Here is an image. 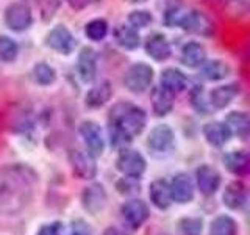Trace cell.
<instances>
[{
	"mask_svg": "<svg viewBox=\"0 0 250 235\" xmlns=\"http://www.w3.org/2000/svg\"><path fill=\"white\" fill-rule=\"evenodd\" d=\"M194 185H195V190L200 191V194L211 198V196H214L221 190L222 176H221V172L214 166H211V164H200V166L195 169Z\"/></svg>",
	"mask_w": 250,
	"mask_h": 235,
	"instance_id": "obj_11",
	"label": "cell"
},
{
	"mask_svg": "<svg viewBox=\"0 0 250 235\" xmlns=\"http://www.w3.org/2000/svg\"><path fill=\"white\" fill-rule=\"evenodd\" d=\"M152 108L156 116H166L174 108V96L163 88H156L153 91Z\"/></svg>",
	"mask_w": 250,
	"mask_h": 235,
	"instance_id": "obj_29",
	"label": "cell"
},
{
	"mask_svg": "<svg viewBox=\"0 0 250 235\" xmlns=\"http://www.w3.org/2000/svg\"><path fill=\"white\" fill-rule=\"evenodd\" d=\"M33 22V14L27 3L14 2L10 3L5 10V24L13 31H23L30 28Z\"/></svg>",
	"mask_w": 250,
	"mask_h": 235,
	"instance_id": "obj_13",
	"label": "cell"
},
{
	"mask_svg": "<svg viewBox=\"0 0 250 235\" xmlns=\"http://www.w3.org/2000/svg\"><path fill=\"white\" fill-rule=\"evenodd\" d=\"M148 199H150V204L156 209V210H169L172 202L170 198V191H169V184L167 179H155L153 182L148 187Z\"/></svg>",
	"mask_w": 250,
	"mask_h": 235,
	"instance_id": "obj_16",
	"label": "cell"
},
{
	"mask_svg": "<svg viewBox=\"0 0 250 235\" xmlns=\"http://www.w3.org/2000/svg\"><path fill=\"white\" fill-rule=\"evenodd\" d=\"M119 213H121L122 223L125 226L130 227L131 231H138L148 221V218H150V207H148V204L144 199H141L136 196V198L125 199L122 202Z\"/></svg>",
	"mask_w": 250,
	"mask_h": 235,
	"instance_id": "obj_3",
	"label": "cell"
},
{
	"mask_svg": "<svg viewBox=\"0 0 250 235\" xmlns=\"http://www.w3.org/2000/svg\"><path fill=\"white\" fill-rule=\"evenodd\" d=\"M200 68H202L203 77H205L207 80H211V82L224 80V78H227V77L230 75V72H231L230 65H229V63L222 61V60L205 61Z\"/></svg>",
	"mask_w": 250,
	"mask_h": 235,
	"instance_id": "obj_27",
	"label": "cell"
},
{
	"mask_svg": "<svg viewBox=\"0 0 250 235\" xmlns=\"http://www.w3.org/2000/svg\"><path fill=\"white\" fill-rule=\"evenodd\" d=\"M152 21H153L152 13H148L146 10L131 11L128 16V22L131 24L133 28H146L147 25H150Z\"/></svg>",
	"mask_w": 250,
	"mask_h": 235,
	"instance_id": "obj_37",
	"label": "cell"
},
{
	"mask_svg": "<svg viewBox=\"0 0 250 235\" xmlns=\"http://www.w3.org/2000/svg\"><path fill=\"white\" fill-rule=\"evenodd\" d=\"M221 199L224 207H227L229 210L233 212L242 210L247 206V199H249L244 182H241V180H231V182H229L222 190Z\"/></svg>",
	"mask_w": 250,
	"mask_h": 235,
	"instance_id": "obj_14",
	"label": "cell"
},
{
	"mask_svg": "<svg viewBox=\"0 0 250 235\" xmlns=\"http://www.w3.org/2000/svg\"><path fill=\"white\" fill-rule=\"evenodd\" d=\"M114 188L117 194H121L125 199H130V198H136L141 193V182H139V179L122 176L116 180Z\"/></svg>",
	"mask_w": 250,
	"mask_h": 235,
	"instance_id": "obj_31",
	"label": "cell"
},
{
	"mask_svg": "<svg viewBox=\"0 0 250 235\" xmlns=\"http://www.w3.org/2000/svg\"><path fill=\"white\" fill-rule=\"evenodd\" d=\"M78 132H80V137L84 143V149L91 155H94L97 159V157H100L105 152L106 140L104 137V130H102V127L96 121H91V119L83 121L80 124Z\"/></svg>",
	"mask_w": 250,
	"mask_h": 235,
	"instance_id": "obj_10",
	"label": "cell"
},
{
	"mask_svg": "<svg viewBox=\"0 0 250 235\" xmlns=\"http://www.w3.org/2000/svg\"><path fill=\"white\" fill-rule=\"evenodd\" d=\"M116 169L122 176L143 179L147 171V160L136 149L127 147L124 151H119V155L116 159Z\"/></svg>",
	"mask_w": 250,
	"mask_h": 235,
	"instance_id": "obj_7",
	"label": "cell"
},
{
	"mask_svg": "<svg viewBox=\"0 0 250 235\" xmlns=\"http://www.w3.org/2000/svg\"><path fill=\"white\" fill-rule=\"evenodd\" d=\"M67 5L72 8V10H83V8L92 5L97 0H66Z\"/></svg>",
	"mask_w": 250,
	"mask_h": 235,
	"instance_id": "obj_38",
	"label": "cell"
},
{
	"mask_svg": "<svg viewBox=\"0 0 250 235\" xmlns=\"http://www.w3.org/2000/svg\"><path fill=\"white\" fill-rule=\"evenodd\" d=\"M147 125V113L130 102H119L116 104L108 115V130H116L124 133L125 137L133 140L141 135Z\"/></svg>",
	"mask_w": 250,
	"mask_h": 235,
	"instance_id": "obj_2",
	"label": "cell"
},
{
	"mask_svg": "<svg viewBox=\"0 0 250 235\" xmlns=\"http://www.w3.org/2000/svg\"><path fill=\"white\" fill-rule=\"evenodd\" d=\"M231 135H236L241 140H247L250 133V118L246 112H231L227 115L225 121Z\"/></svg>",
	"mask_w": 250,
	"mask_h": 235,
	"instance_id": "obj_26",
	"label": "cell"
},
{
	"mask_svg": "<svg viewBox=\"0 0 250 235\" xmlns=\"http://www.w3.org/2000/svg\"><path fill=\"white\" fill-rule=\"evenodd\" d=\"M213 25L214 24L211 22V19L205 13L186 8L183 16L180 18V22L177 27L183 28L186 31H191V33H195V35L209 36V35H213V30H214Z\"/></svg>",
	"mask_w": 250,
	"mask_h": 235,
	"instance_id": "obj_12",
	"label": "cell"
},
{
	"mask_svg": "<svg viewBox=\"0 0 250 235\" xmlns=\"http://www.w3.org/2000/svg\"><path fill=\"white\" fill-rule=\"evenodd\" d=\"M64 234L66 235H96L92 226L83 218H74L67 226V232Z\"/></svg>",
	"mask_w": 250,
	"mask_h": 235,
	"instance_id": "obj_35",
	"label": "cell"
},
{
	"mask_svg": "<svg viewBox=\"0 0 250 235\" xmlns=\"http://www.w3.org/2000/svg\"><path fill=\"white\" fill-rule=\"evenodd\" d=\"M180 235H202L205 231V221L202 216H182L177 221Z\"/></svg>",
	"mask_w": 250,
	"mask_h": 235,
	"instance_id": "obj_30",
	"label": "cell"
},
{
	"mask_svg": "<svg viewBox=\"0 0 250 235\" xmlns=\"http://www.w3.org/2000/svg\"><path fill=\"white\" fill-rule=\"evenodd\" d=\"M39 190L38 171L16 162L0 166V218H18L33 206Z\"/></svg>",
	"mask_w": 250,
	"mask_h": 235,
	"instance_id": "obj_1",
	"label": "cell"
},
{
	"mask_svg": "<svg viewBox=\"0 0 250 235\" xmlns=\"http://www.w3.org/2000/svg\"><path fill=\"white\" fill-rule=\"evenodd\" d=\"M153 82V68L146 63H135L124 74V85L133 94H143Z\"/></svg>",
	"mask_w": 250,
	"mask_h": 235,
	"instance_id": "obj_8",
	"label": "cell"
},
{
	"mask_svg": "<svg viewBox=\"0 0 250 235\" xmlns=\"http://www.w3.org/2000/svg\"><path fill=\"white\" fill-rule=\"evenodd\" d=\"M102 235H127V234H125L122 229H119V227H116V226H108L106 229H104Z\"/></svg>",
	"mask_w": 250,
	"mask_h": 235,
	"instance_id": "obj_39",
	"label": "cell"
},
{
	"mask_svg": "<svg viewBox=\"0 0 250 235\" xmlns=\"http://www.w3.org/2000/svg\"><path fill=\"white\" fill-rule=\"evenodd\" d=\"M108 191L104 184L94 182L86 185L80 193V206L91 216H97L104 213L108 207Z\"/></svg>",
	"mask_w": 250,
	"mask_h": 235,
	"instance_id": "obj_4",
	"label": "cell"
},
{
	"mask_svg": "<svg viewBox=\"0 0 250 235\" xmlns=\"http://www.w3.org/2000/svg\"><path fill=\"white\" fill-rule=\"evenodd\" d=\"M114 39L122 49L127 50H135L141 44V38L136 28L130 25H119L114 30Z\"/></svg>",
	"mask_w": 250,
	"mask_h": 235,
	"instance_id": "obj_28",
	"label": "cell"
},
{
	"mask_svg": "<svg viewBox=\"0 0 250 235\" xmlns=\"http://www.w3.org/2000/svg\"><path fill=\"white\" fill-rule=\"evenodd\" d=\"M84 35L88 36L91 41H104L108 35V22L105 19H92L86 24Z\"/></svg>",
	"mask_w": 250,
	"mask_h": 235,
	"instance_id": "obj_33",
	"label": "cell"
},
{
	"mask_svg": "<svg viewBox=\"0 0 250 235\" xmlns=\"http://www.w3.org/2000/svg\"><path fill=\"white\" fill-rule=\"evenodd\" d=\"M31 74H33V78L36 83L44 85V86L52 85L55 80H57V70L44 61L36 63L33 66V70H31Z\"/></svg>",
	"mask_w": 250,
	"mask_h": 235,
	"instance_id": "obj_32",
	"label": "cell"
},
{
	"mask_svg": "<svg viewBox=\"0 0 250 235\" xmlns=\"http://www.w3.org/2000/svg\"><path fill=\"white\" fill-rule=\"evenodd\" d=\"M238 221L229 213L216 215L208 224V235H238Z\"/></svg>",
	"mask_w": 250,
	"mask_h": 235,
	"instance_id": "obj_23",
	"label": "cell"
},
{
	"mask_svg": "<svg viewBox=\"0 0 250 235\" xmlns=\"http://www.w3.org/2000/svg\"><path fill=\"white\" fill-rule=\"evenodd\" d=\"M170 198L174 204L178 206H188L195 198V185L194 179L186 172H177L170 179H167Z\"/></svg>",
	"mask_w": 250,
	"mask_h": 235,
	"instance_id": "obj_9",
	"label": "cell"
},
{
	"mask_svg": "<svg viewBox=\"0 0 250 235\" xmlns=\"http://www.w3.org/2000/svg\"><path fill=\"white\" fill-rule=\"evenodd\" d=\"M239 91H241V88L236 83L217 86V88H214L209 93V105L216 110H222L225 107H229L234 100V97L239 94Z\"/></svg>",
	"mask_w": 250,
	"mask_h": 235,
	"instance_id": "obj_21",
	"label": "cell"
},
{
	"mask_svg": "<svg viewBox=\"0 0 250 235\" xmlns=\"http://www.w3.org/2000/svg\"><path fill=\"white\" fill-rule=\"evenodd\" d=\"M66 232V224L58 219H53V221H47L42 223L38 227L35 235H64Z\"/></svg>",
	"mask_w": 250,
	"mask_h": 235,
	"instance_id": "obj_36",
	"label": "cell"
},
{
	"mask_svg": "<svg viewBox=\"0 0 250 235\" xmlns=\"http://www.w3.org/2000/svg\"><path fill=\"white\" fill-rule=\"evenodd\" d=\"M45 44L49 46L50 49H53L55 52L69 55L75 49L77 41H75L74 35L70 33V30L67 27L57 25V27H53L49 33H47Z\"/></svg>",
	"mask_w": 250,
	"mask_h": 235,
	"instance_id": "obj_15",
	"label": "cell"
},
{
	"mask_svg": "<svg viewBox=\"0 0 250 235\" xmlns=\"http://www.w3.org/2000/svg\"><path fill=\"white\" fill-rule=\"evenodd\" d=\"M67 160L72 172L82 180H94L99 174L96 157L91 155L86 149L72 147L67 152Z\"/></svg>",
	"mask_w": 250,
	"mask_h": 235,
	"instance_id": "obj_6",
	"label": "cell"
},
{
	"mask_svg": "<svg viewBox=\"0 0 250 235\" xmlns=\"http://www.w3.org/2000/svg\"><path fill=\"white\" fill-rule=\"evenodd\" d=\"M113 96V86L109 82H102L96 85L94 88L88 91L84 97V104L89 108H100L105 104H108V100Z\"/></svg>",
	"mask_w": 250,
	"mask_h": 235,
	"instance_id": "obj_25",
	"label": "cell"
},
{
	"mask_svg": "<svg viewBox=\"0 0 250 235\" xmlns=\"http://www.w3.org/2000/svg\"><path fill=\"white\" fill-rule=\"evenodd\" d=\"M222 164L224 168L231 172L234 176H244L247 174L249 166H250V157L247 151H230L224 154L222 157Z\"/></svg>",
	"mask_w": 250,
	"mask_h": 235,
	"instance_id": "obj_20",
	"label": "cell"
},
{
	"mask_svg": "<svg viewBox=\"0 0 250 235\" xmlns=\"http://www.w3.org/2000/svg\"><path fill=\"white\" fill-rule=\"evenodd\" d=\"M19 55V46L13 38L2 35L0 36V61L13 63Z\"/></svg>",
	"mask_w": 250,
	"mask_h": 235,
	"instance_id": "obj_34",
	"label": "cell"
},
{
	"mask_svg": "<svg viewBox=\"0 0 250 235\" xmlns=\"http://www.w3.org/2000/svg\"><path fill=\"white\" fill-rule=\"evenodd\" d=\"M180 60H182V63L188 68H192V69L200 68L203 63L207 61V50L200 43L189 41L183 46Z\"/></svg>",
	"mask_w": 250,
	"mask_h": 235,
	"instance_id": "obj_22",
	"label": "cell"
},
{
	"mask_svg": "<svg viewBox=\"0 0 250 235\" xmlns=\"http://www.w3.org/2000/svg\"><path fill=\"white\" fill-rule=\"evenodd\" d=\"M186 85H188V78H186V75L182 72V70H178L175 68H167V69L163 70V74H161V88L166 90L167 93H170L172 96L185 91Z\"/></svg>",
	"mask_w": 250,
	"mask_h": 235,
	"instance_id": "obj_24",
	"label": "cell"
},
{
	"mask_svg": "<svg viewBox=\"0 0 250 235\" xmlns=\"http://www.w3.org/2000/svg\"><path fill=\"white\" fill-rule=\"evenodd\" d=\"M78 74H80L82 80L89 83L96 78L97 74V55L91 47H84L78 53V61H77Z\"/></svg>",
	"mask_w": 250,
	"mask_h": 235,
	"instance_id": "obj_19",
	"label": "cell"
},
{
	"mask_svg": "<svg viewBox=\"0 0 250 235\" xmlns=\"http://www.w3.org/2000/svg\"><path fill=\"white\" fill-rule=\"evenodd\" d=\"M203 137H205L207 143L214 147H222L230 141L231 132L229 125L222 121H211L203 125Z\"/></svg>",
	"mask_w": 250,
	"mask_h": 235,
	"instance_id": "obj_17",
	"label": "cell"
},
{
	"mask_svg": "<svg viewBox=\"0 0 250 235\" xmlns=\"http://www.w3.org/2000/svg\"><path fill=\"white\" fill-rule=\"evenodd\" d=\"M144 49L148 57L156 61H166L172 53L167 38L163 33H152L146 39Z\"/></svg>",
	"mask_w": 250,
	"mask_h": 235,
	"instance_id": "obj_18",
	"label": "cell"
},
{
	"mask_svg": "<svg viewBox=\"0 0 250 235\" xmlns=\"http://www.w3.org/2000/svg\"><path fill=\"white\" fill-rule=\"evenodd\" d=\"M146 146L156 157L169 155L175 147V133L169 124H158L148 132Z\"/></svg>",
	"mask_w": 250,
	"mask_h": 235,
	"instance_id": "obj_5",
	"label": "cell"
}]
</instances>
